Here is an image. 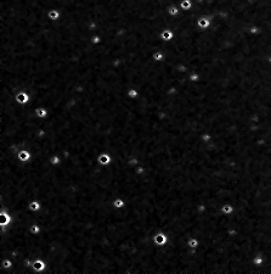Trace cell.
Wrapping results in <instances>:
<instances>
[{
    "instance_id": "cell-7",
    "label": "cell",
    "mask_w": 271,
    "mask_h": 274,
    "mask_svg": "<svg viewBox=\"0 0 271 274\" xmlns=\"http://www.w3.org/2000/svg\"><path fill=\"white\" fill-rule=\"evenodd\" d=\"M17 158L21 162H28V161H31V158H32V152L29 151V150H27V149H22L17 154Z\"/></svg>"
},
{
    "instance_id": "cell-11",
    "label": "cell",
    "mask_w": 271,
    "mask_h": 274,
    "mask_svg": "<svg viewBox=\"0 0 271 274\" xmlns=\"http://www.w3.org/2000/svg\"><path fill=\"white\" fill-rule=\"evenodd\" d=\"M221 213L225 214V216H230V214H233V212H235V206H233L232 204L230 202H226V204H224L221 206Z\"/></svg>"
},
{
    "instance_id": "cell-23",
    "label": "cell",
    "mask_w": 271,
    "mask_h": 274,
    "mask_svg": "<svg viewBox=\"0 0 271 274\" xmlns=\"http://www.w3.org/2000/svg\"><path fill=\"white\" fill-rule=\"evenodd\" d=\"M134 172H135V174H136V175L141 177V175H144V174L146 173V168H145L144 166L139 165V166H136V167L134 168Z\"/></svg>"
},
{
    "instance_id": "cell-14",
    "label": "cell",
    "mask_w": 271,
    "mask_h": 274,
    "mask_svg": "<svg viewBox=\"0 0 271 274\" xmlns=\"http://www.w3.org/2000/svg\"><path fill=\"white\" fill-rule=\"evenodd\" d=\"M199 239L198 238H196V236H191V238L187 240V246H189L190 249H194V250H197L199 247Z\"/></svg>"
},
{
    "instance_id": "cell-4",
    "label": "cell",
    "mask_w": 271,
    "mask_h": 274,
    "mask_svg": "<svg viewBox=\"0 0 271 274\" xmlns=\"http://www.w3.org/2000/svg\"><path fill=\"white\" fill-rule=\"evenodd\" d=\"M15 100H16V102L20 104V105H27V104L31 101V95L25 90H21L15 95Z\"/></svg>"
},
{
    "instance_id": "cell-18",
    "label": "cell",
    "mask_w": 271,
    "mask_h": 274,
    "mask_svg": "<svg viewBox=\"0 0 271 274\" xmlns=\"http://www.w3.org/2000/svg\"><path fill=\"white\" fill-rule=\"evenodd\" d=\"M197 26H198L201 29H206V28H208V27L210 26V21H209V18H207V17H201V18L198 20V22H197Z\"/></svg>"
},
{
    "instance_id": "cell-5",
    "label": "cell",
    "mask_w": 271,
    "mask_h": 274,
    "mask_svg": "<svg viewBox=\"0 0 271 274\" xmlns=\"http://www.w3.org/2000/svg\"><path fill=\"white\" fill-rule=\"evenodd\" d=\"M112 155L108 152H101L99 156H97V163L101 166H110L112 163Z\"/></svg>"
},
{
    "instance_id": "cell-15",
    "label": "cell",
    "mask_w": 271,
    "mask_h": 274,
    "mask_svg": "<svg viewBox=\"0 0 271 274\" xmlns=\"http://www.w3.org/2000/svg\"><path fill=\"white\" fill-rule=\"evenodd\" d=\"M126 96L131 100H135L140 96V92H139V89H136V88H129L128 92H126Z\"/></svg>"
},
{
    "instance_id": "cell-3",
    "label": "cell",
    "mask_w": 271,
    "mask_h": 274,
    "mask_svg": "<svg viewBox=\"0 0 271 274\" xmlns=\"http://www.w3.org/2000/svg\"><path fill=\"white\" fill-rule=\"evenodd\" d=\"M12 222H13L12 214L3 210L0 211V227H9L10 224H12Z\"/></svg>"
},
{
    "instance_id": "cell-24",
    "label": "cell",
    "mask_w": 271,
    "mask_h": 274,
    "mask_svg": "<svg viewBox=\"0 0 271 274\" xmlns=\"http://www.w3.org/2000/svg\"><path fill=\"white\" fill-rule=\"evenodd\" d=\"M190 80H192V82H197V80H199L198 73H192V75L190 76Z\"/></svg>"
},
{
    "instance_id": "cell-19",
    "label": "cell",
    "mask_w": 271,
    "mask_h": 274,
    "mask_svg": "<svg viewBox=\"0 0 271 274\" xmlns=\"http://www.w3.org/2000/svg\"><path fill=\"white\" fill-rule=\"evenodd\" d=\"M126 165H128V167H130V168H135L136 166L140 165V158L133 156V157H130L129 160H128V163Z\"/></svg>"
},
{
    "instance_id": "cell-9",
    "label": "cell",
    "mask_w": 271,
    "mask_h": 274,
    "mask_svg": "<svg viewBox=\"0 0 271 274\" xmlns=\"http://www.w3.org/2000/svg\"><path fill=\"white\" fill-rule=\"evenodd\" d=\"M34 115L38 118H40V120H44V118H46L49 116V110L45 106H39L34 110Z\"/></svg>"
},
{
    "instance_id": "cell-2",
    "label": "cell",
    "mask_w": 271,
    "mask_h": 274,
    "mask_svg": "<svg viewBox=\"0 0 271 274\" xmlns=\"http://www.w3.org/2000/svg\"><path fill=\"white\" fill-rule=\"evenodd\" d=\"M45 269H46V262L43 258H35L32 263V270L33 273H39L41 274Z\"/></svg>"
},
{
    "instance_id": "cell-8",
    "label": "cell",
    "mask_w": 271,
    "mask_h": 274,
    "mask_svg": "<svg viewBox=\"0 0 271 274\" xmlns=\"http://www.w3.org/2000/svg\"><path fill=\"white\" fill-rule=\"evenodd\" d=\"M43 208V205L39 200H31V201L28 202V210L31 212H39L40 210Z\"/></svg>"
},
{
    "instance_id": "cell-13",
    "label": "cell",
    "mask_w": 271,
    "mask_h": 274,
    "mask_svg": "<svg viewBox=\"0 0 271 274\" xmlns=\"http://www.w3.org/2000/svg\"><path fill=\"white\" fill-rule=\"evenodd\" d=\"M112 205H113V207L116 210H123L125 207V205H126V202H125V200L123 197H116L113 200V202H112Z\"/></svg>"
},
{
    "instance_id": "cell-17",
    "label": "cell",
    "mask_w": 271,
    "mask_h": 274,
    "mask_svg": "<svg viewBox=\"0 0 271 274\" xmlns=\"http://www.w3.org/2000/svg\"><path fill=\"white\" fill-rule=\"evenodd\" d=\"M152 57H153V60L156 62H162V61H164V58H165V54L163 53L162 50H156L154 53L152 54Z\"/></svg>"
},
{
    "instance_id": "cell-10",
    "label": "cell",
    "mask_w": 271,
    "mask_h": 274,
    "mask_svg": "<svg viewBox=\"0 0 271 274\" xmlns=\"http://www.w3.org/2000/svg\"><path fill=\"white\" fill-rule=\"evenodd\" d=\"M61 17H62V12L60 10H57V9H51V10L48 11V18L50 21L55 22V21H58Z\"/></svg>"
},
{
    "instance_id": "cell-26",
    "label": "cell",
    "mask_w": 271,
    "mask_h": 274,
    "mask_svg": "<svg viewBox=\"0 0 271 274\" xmlns=\"http://www.w3.org/2000/svg\"><path fill=\"white\" fill-rule=\"evenodd\" d=\"M269 61H270V62H271V57H269Z\"/></svg>"
},
{
    "instance_id": "cell-6",
    "label": "cell",
    "mask_w": 271,
    "mask_h": 274,
    "mask_svg": "<svg viewBox=\"0 0 271 274\" xmlns=\"http://www.w3.org/2000/svg\"><path fill=\"white\" fill-rule=\"evenodd\" d=\"M174 37H175V34H174V32H173V29H169V28L163 29V31L159 33V38L165 43L171 42L173 39H174Z\"/></svg>"
},
{
    "instance_id": "cell-12",
    "label": "cell",
    "mask_w": 271,
    "mask_h": 274,
    "mask_svg": "<svg viewBox=\"0 0 271 274\" xmlns=\"http://www.w3.org/2000/svg\"><path fill=\"white\" fill-rule=\"evenodd\" d=\"M62 161H63V158H62L61 155H52V156L49 157V165H51V166H60V165L62 163Z\"/></svg>"
},
{
    "instance_id": "cell-1",
    "label": "cell",
    "mask_w": 271,
    "mask_h": 274,
    "mask_svg": "<svg viewBox=\"0 0 271 274\" xmlns=\"http://www.w3.org/2000/svg\"><path fill=\"white\" fill-rule=\"evenodd\" d=\"M153 242H154V245H157L158 247H163V246H165L169 242V236H168V234H165L163 232H159V233L154 234Z\"/></svg>"
},
{
    "instance_id": "cell-20",
    "label": "cell",
    "mask_w": 271,
    "mask_h": 274,
    "mask_svg": "<svg viewBox=\"0 0 271 274\" xmlns=\"http://www.w3.org/2000/svg\"><path fill=\"white\" fill-rule=\"evenodd\" d=\"M180 7H181L184 11H189L192 7V1L191 0H181V1H180Z\"/></svg>"
},
{
    "instance_id": "cell-21",
    "label": "cell",
    "mask_w": 271,
    "mask_h": 274,
    "mask_svg": "<svg viewBox=\"0 0 271 274\" xmlns=\"http://www.w3.org/2000/svg\"><path fill=\"white\" fill-rule=\"evenodd\" d=\"M168 15L170 17H176L178 15H179V9L176 7V5L174 4V5H170L169 7H168Z\"/></svg>"
},
{
    "instance_id": "cell-25",
    "label": "cell",
    "mask_w": 271,
    "mask_h": 274,
    "mask_svg": "<svg viewBox=\"0 0 271 274\" xmlns=\"http://www.w3.org/2000/svg\"><path fill=\"white\" fill-rule=\"evenodd\" d=\"M260 31H259V28L258 27H252L251 28V33H254V34H257V33H259Z\"/></svg>"
},
{
    "instance_id": "cell-16",
    "label": "cell",
    "mask_w": 271,
    "mask_h": 274,
    "mask_svg": "<svg viewBox=\"0 0 271 274\" xmlns=\"http://www.w3.org/2000/svg\"><path fill=\"white\" fill-rule=\"evenodd\" d=\"M252 262H253L254 266H257V267H261V266L265 263V258H264V256H263V255L258 254V255H255V256L253 257Z\"/></svg>"
},
{
    "instance_id": "cell-22",
    "label": "cell",
    "mask_w": 271,
    "mask_h": 274,
    "mask_svg": "<svg viewBox=\"0 0 271 274\" xmlns=\"http://www.w3.org/2000/svg\"><path fill=\"white\" fill-rule=\"evenodd\" d=\"M212 140H213V135L209 134V133H203V134H201V142L202 143L208 144V143L212 142Z\"/></svg>"
}]
</instances>
